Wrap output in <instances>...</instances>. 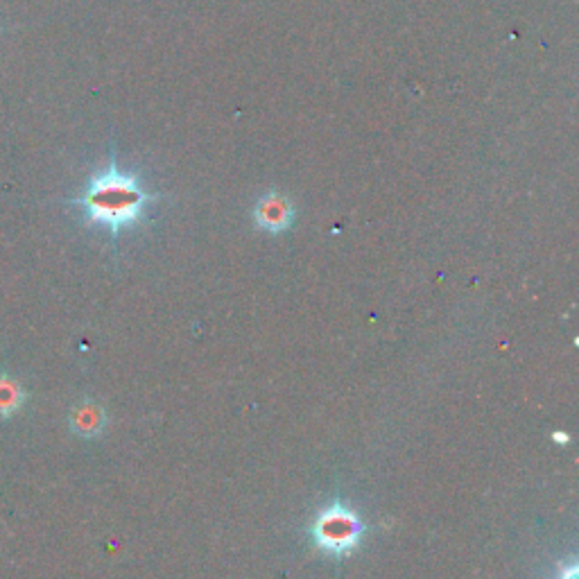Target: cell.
<instances>
[{"instance_id": "1", "label": "cell", "mask_w": 579, "mask_h": 579, "mask_svg": "<svg viewBox=\"0 0 579 579\" xmlns=\"http://www.w3.org/2000/svg\"><path fill=\"white\" fill-rule=\"evenodd\" d=\"M163 195L150 193L141 184V177L134 172H125L118 166L116 152L111 150L107 168L86 181L80 197L71 200L73 206L82 211L84 222L93 227H102L118 240L120 231L132 229L143 222L150 204L159 202Z\"/></svg>"}, {"instance_id": "2", "label": "cell", "mask_w": 579, "mask_h": 579, "mask_svg": "<svg viewBox=\"0 0 579 579\" xmlns=\"http://www.w3.org/2000/svg\"><path fill=\"white\" fill-rule=\"evenodd\" d=\"M362 534H365V523L340 498L322 509L310 525V539L315 548L337 559L353 555L360 548Z\"/></svg>"}, {"instance_id": "3", "label": "cell", "mask_w": 579, "mask_h": 579, "mask_svg": "<svg viewBox=\"0 0 579 579\" xmlns=\"http://www.w3.org/2000/svg\"><path fill=\"white\" fill-rule=\"evenodd\" d=\"M295 218H297L295 204H292L285 195L276 193V190H267L265 195L258 197V202L254 206L256 227L265 233H272V236H279V233L292 229Z\"/></svg>"}, {"instance_id": "4", "label": "cell", "mask_w": 579, "mask_h": 579, "mask_svg": "<svg viewBox=\"0 0 579 579\" xmlns=\"http://www.w3.org/2000/svg\"><path fill=\"white\" fill-rule=\"evenodd\" d=\"M107 426V412L93 401H82L71 412V430L82 439H95Z\"/></svg>"}, {"instance_id": "5", "label": "cell", "mask_w": 579, "mask_h": 579, "mask_svg": "<svg viewBox=\"0 0 579 579\" xmlns=\"http://www.w3.org/2000/svg\"><path fill=\"white\" fill-rule=\"evenodd\" d=\"M25 390L12 376H0V419H10L23 408Z\"/></svg>"}, {"instance_id": "6", "label": "cell", "mask_w": 579, "mask_h": 579, "mask_svg": "<svg viewBox=\"0 0 579 579\" xmlns=\"http://www.w3.org/2000/svg\"><path fill=\"white\" fill-rule=\"evenodd\" d=\"M557 579H577V564L561 570V575Z\"/></svg>"}, {"instance_id": "7", "label": "cell", "mask_w": 579, "mask_h": 579, "mask_svg": "<svg viewBox=\"0 0 579 579\" xmlns=\"http://www.w3.org/2000/svg\"><path fill=\"white\" fill-rule=\"evenodd\" d=\"M555 442H568V435H564V432H555Z\"/></svg>"}]
</instances>
